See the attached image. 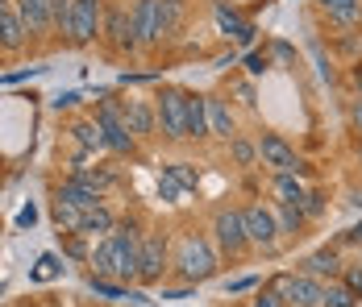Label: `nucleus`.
<instances>
[{
    "mask_svg": "<svg viewBox=\"0 0 362 307\" xmlns=\"http://www.w3.org/2000/svg\"><path fill=\"white\" fill-rule=\"evenodd\" d=\"M229 158H233L238 167H250L254 158H258V145L242 141V137H233V141H229Z\"/></svg>",
    "mask_w": 362,
    "mask_h": 307,
    "instance_id": "obj_32",
    "label": "nucleus"
},
{
    "mask_svg": "<svg viewBox=\"0 0 362 307\" xmlns=\"http://www.w3.org/2000/svg\"><path fill=\"white\" fill-rule=\"evenodd\" d=\"M246 71H250V75H267V71H271V54H267V50H250V54H246Z\"/></svg>",
    "mask_w": 362,
    "mask_h": 307,
    "instance_id": "obj_34",
    "label": "nucleus"
},
{
    "mask_svg": "<svg viewBox=\"0 0 362 307\" xmlns=\"http://www.w3.org/2000/svg\"><path fill=\"white\" fill-rule=\"evenodd\" d=\"M271 50H275V59H284V63H291V59H296V54H291V46H284V42H275Z\"/></svg>",
    "mask_w": 362,
    "mask_h": 307,
    "instance_id": "obj_42",
    "label": "nucleus"
},
{
    "mask_svg": "<svg viewBox=\"0 0 362 307\" xmlns=\"http://www.w3.org/2000/svg\"><path fill=\"white\" fill-rule=\"evenodd\" d=\"M350 125H354V129L362 133V96H358L354 104H350Z\"/></svg>",
    "mask_w": 362,
    "mask_h": 307,
    "instance_id": "obj_40",
    "label": "nucleus"
},
{
    "mask_svg": "<svg viewBox=\"0 0 362 307\" xmlns=\"http://www.w3.org/2000/svg\"><path fill=\"white\" fill-rule=\"evenodd\" d=\"M358 158H362V145H358Z\"/></svg>",
    "mask_w": 362,
    "mask_h": 307,
    "instance_id": "obj_48",
    "label": "nucleus"
},
{
    "mask_svg": "<svg viewBox=\"0 0 362 307\" xmlns=\"http://www.w3.org/2000/svg\"><path fill=\"white\" fill-rule=\"evenodd\" d=\"M213 17H217V30H221V34L229 37V42H238V46H250L254 34H258L250 17H242L229 0H217V4H213Z\"/></svg>",
    "mask_w": 362,
    "mask_h": 307,
    "instance_id": "obj_13",
    "label": "nucleus"
},
{
    "mask_svg": "<svg viewBox=\"0 0 362 307\" xmlns=\"http://www.w3.org/2000/svg\"><path fill=\"white\" fill-rule=\"evenodd\" d=\"M100 34L109 37V46L117 54H134L138 50V30H134V13L129 8H112L105 17V30Z\"/></svg>",
    "mask_w": 362,
    "mask_h": 307,
    "instance_id": "obj_12",
    "label": "nucleus"
},
{
    "mask_svg": "<svg viewBox=\"0 0 362 307\" xmlns=\"http://www.w3.org/2000/svg\"><path fill=\"white\" fill-rule=\"evenodd\" d=\"M341 245H362V224H354V229H346V237H341Z\"/></svg>",
    "mask_w": 362,
    "mask_h": 307,
    "instance_id": "obj_41",
    "label": "nucleus"
},
{
    "mask_svg": "<svg viewBox=\"0 0 362 307\" xmlns=\"http://www.w3.org/2000/svg\"><path fill=\"white\" fill-rule=\"evenodd\" d=\"M112 224H117V216L100 204V207H92V212L83 216V229H79V233H83V237H96V233H100V237H109Z\"/></svg>",
    "mask_w": 362,
    "mask_h": 307,
    "instance_id": "obj_24",
    "label": "nucleus"
},
{
    "mask_svg": "<svg viewBox=\"0 0 362 307\" xmlns=\"http://www.w3.org/2000/svg\"><path fill=\"white\" fill-rule=\"evenodd\" d=\"M250 307H291V303L279 295V291H275V287H271V291H258V299H254Z\"/></svg>",
    "mask_w": 362,
    "mask_h": 307,
    "instance_id": "obj_35",
    "label": "nucleus"
},
{
    "mask_svg": "<svg viewBox=\"0 0 362 307\" xmlns=\"http://www.w3.org/2000/svg\"><path fill=\"white\" fill-rule=\"evenodd\" d=\"M350 83L358 88V96H362V63H354V67H350Z\"/></svg>",
    "mask_w": 362,
    "mask_h": 307,
    "instance_id": "obj_45",
    "label": "nucleus"
},
{
    "mask_svg": "<svg viewBox=\"0 0 362 307\" xmlns=\"http://www.w3.org/2000/svg\"><path fill=\"white\" fill-rule=\"evenodd\" d=\"M350 204H354V207H362V191H354V195H350Z\"/></svg>",
    "mask_w": 362,
    "mask_h": 307,
    "instance_id": "obj_46",
    "label": "nucleus"
},
{
    "mask_svg": "<svg viewBox=\"0 0 362 307\" xmlns=\"http://www.w3.org/2000/svg\"><path fill=\"white\" fill-rule=\"evenodd\" d=\"M250 287H254V278H233V282H229L233 295H238V291H250Z\"/></svg>",
    "mask_w": 362,
    "mask_h": 307,
    "instance_id": "obj_43",
    "label": "nucleus"
},
{
    "mask_svg": "<svg viewBox=\"0 0 362 307\" xmlns=\"http://www.w3.org/2000/svg\"><path fill=\"white\" fill-rule=\"evenodd\" d=\"M0 4H8V0H0Z\"/></svg>",
    "mask_w": 362,
    "mask_h": 307,
    "instance_id": "obj_49",
    "label": "nucleus"
},
{
    "mask_svg": "<svg viewBox=\"0 0 362 307\" xmlns=\"http://www.w3.org/2000/svg\"><path fill=\"white\" fill-rule=\"evenodd\" d=\"M50 212H54V224H59L63 233H79V229H83V216H88L83 207L67 204V200H59V195H54V204H50Z\"/></svg>",
    "mask_w": 362,
    "mask_h": 307,
    "instance_id": "obj_23",
    "label": "nucleus"
},
{
    "mask_svg": "<svg viewBox=\"0 0 362 307\" xmlns=\"http://www.w3.org/2000/svg\"><path fill=\"white\" fill-rule=\"evenodd\" d=\"M125 129L138 137V141L154 137V129H158V112H154V104H146V100H125Z\"/></svg>",
    "mask_w": 362,
    "mask_h": 307,
    "instance_id": "obj_15",
    "label": "nucleus"
},
{
    "mask_svg": "<svg viewBox=\"0 0 362 307\" xmlns=\"http://www.w3.org/2000/svg\"><path fill=\"white\" fill-rule=\"evenodd\" d=\"M242 220H246V237H250L254 249H275L279 241V224H275V212L262 204L242 207Z\"/></svg>",
    "mask_w": 362,
    "mask_h": 307,
    "instance_id": "obj_11",
    "label": "nucleus"
},
{
    "mask_svg": "<svg viewBox=\"0 0 362 307\" xmlns=\"http://www.w3.org/2000/svg\"><path fill=\"white\" fill-rule=\"evenodd\" d=\"M105 30V0H71V21H67V46H92Z\"/></svg>",
    "mask_w": 362,
    "mask_h": 307,
    "instance_id": "obj_5",
    "label": "nucleus"
},
{
    "mask_svg": "<svg viewBox=\"0 0 362 307\" xmlns=\"http://www.w3.org/2000/svg\"><path fill=\"white\" fill-rule=\"evenodd\" d=\"M154 112H158V129L171 141H187V92L183 88H163L154 96Z\"/></svg>",
    "mask_w": 362,
    "mask_h": 307,
    "instance_id": "obj_6",
    "label": "nucleus"
},
{
    "mask_svg": "<svg viewBox=\"0 0 362 307\" xmlns=\"http://www.w3.org/2000/svg\"><path fill=\"white\" fill-rule=\"evenodd\" d=\"M321 307H358V295L346 282H329L325 295H321Z\"/></svg>",
    "mask_w": 362,
    "mask_h": 307,
    "instance_id": "obj_27",
    "label": "nucleus"
},
{
    "mask_svg": "<svg viewBox=\"0 0 362 307\" xmlns=\"http://www.w3.org/2000/svg\"><path fill=\"white\" fill-rule=\"evenodd\" d=\"M242 4H262V0H242Z\"/></svg>",
    "mask_w": 362,
    "mask_h": 307,
    "instance_id": "obj_47",
    "label": "nucleus"
},
{
    "mask_svg": "<svg viewBox=\"0 0 362 307\" xmlns=\"http://www.w3.org/2000/svg\"><path fill=\"white\" fill-rule=\"evenodd\" d=\"M142 229L138 220H117L109 237H100V245L92 249L88 266L100 278H112V282H134L138 278V253H142Z\"/></svg>",
    "mask_w": 362,
    "mask_h": 307,
    "instance_id": "obj_1",
    "label": "nucleus"
},
{
    "mask_svg": "<svg viewBox=\"0 0 362 307\" xmlns=\"http://www.w3.org/2000/svg\"><path fill=\"white\" fill-rule=\"evenodd\" d=\"M171 266V253H167V237L163 233H146L142 237V253H138V287H154L163 282V274Z\"/></svg>",
    "mask_w": 362,
    "mask_h": 307,
    "instance_id": "obj_8",
    "label": "nucleus"
},
{
    "mask_svg": "<svg viewBox=\"0 0 362 307\" xmlns=\"http://www.w3.org/2000/svg\"><path fill=\"white\" fill-rule=\"evenodd\" d=\"M71 104H79V92H67V96H59V100H54V108H71Z\"/></svg>",
    "mask_w": 362,
    "mask_h": 307,
    "instance_id": "obj_44",
    "label": "nucleus"
},
{
    "mask_svg": "<svg viewBox=\"0 0 362 307\" xmlns=\"http://www.w3.org/2000/svg\"><path fill=\"white\" fill-rule=\"evenodd\" d=\"M158 195H163L167 204H180V195H187V191H183V187H180V183H175L167 171H163V179H158Z\"/></svg>",
    "mask_w": 362,
    "mask_h": 307,
    "instance_id": "obj_33",
    "label": "nucleus"
},
{
    "mask_svg": "<svg viewBox=\"0 0 362 307\" xmlns=\"http://www.w3.org/2000/svg\"><path fill=\"white\" fill-rule=\"evenodd\" d=\"M341 270H346V266H341L337 245H321L317 253H308V258H304V274H313V278H329V282H333Z\"/></svg>",
    "mask_w": 362,
    "mask_h": 307,
    "instance_id": "obj_17",
    "label": "nucleus"
},
{
    "mask_svg": "<svg viewBox=\"0 0 362 307\" xmlns=\"http://www.w3.org/2000/svg\"><path fill=\"white\" fill-rule=\"evenodd\" d=\"M175 270H180V278L187 287L209 282V278L217 274V249L200 237V233H183L180 253H175Z\"/></svg>",
    "mask_w": 362,
    "mask_h": 307,
    "instance_id": "obj_3",
    "label": "nucleus"
},
{
    "mask_svg": "<svg viewBox=\"0 0 362 307\" xmlns=\"http://www.w3.org/2000/svg\"><path fill=\"white\" fill-rule=\"evenodd\" d=\"M71 133L83 150H105V133H100V121H96V116H92V121H75Z\"/></svg>",
    "mask_w": 362,
    "mask_h": 307,
    "instance_id": "obj_25",
    "label": "nucleus"
},
{
    "mask_svg": "<svg viewBox=\"0 0 362 307\" xmlns=\"http://www.w3.org/2000/svg\"><path fill=\"white\" fill-rule=\"evenodd\" d=\"M275 195H279V204H288V207H304V200H308L300 174H275Z\"/></svg>",
    "mask_w": 362,
    "mask_h": 307,
    "instance_id": "obj_22",
    "label": "nucleus"
},
{
    "mask_svg": "<svg viewBox=\"0 0 362 307\" xmlns=\"http://www.w3.org/2000/svg\"><path fill=\"white\" fill-rule=\"evenodd\" d=\"M233 96H238V100L246 104V108H254V83H246V79H242V83H233Z\"/></svg>",
    "mask_w": 362,
    "mask_h": 307,
    "instance_id": "obj_38",
    "label": "nucleus"
},
{
    "mask_svg": "<svg viewBox=\"0 0 362 307\" xmlns=\"http://www.w3.org/2000/svg\"><path fill=\"white\" fill-rule=\"evenodd\" d=\"M17 13H21V21H25V34L34 37H46L54 34L50 30V0H17Z\"/></svg>",
    "mask_w": 362,
    "mask_h": 307,
    "instance_id": "obj_16",
    "label": "nucleus"
},
{
    "mask_svg": "<svg viewBox=\"0 0 362 307\" xmlns=\"http://www.w3.org/2000/svg\"><path fill=\"white\" fill-rule=\"evenodd\" d=\"M167 174L180 183L183 191H196V187H200V171H196L192 162H171V167H167Z\"/></svg>",
    "mask_w": 362,
    "mask_h": 307,
    "instance_id": "obj_29",
    "label": "nucleus"
},
{
    "mask_svg": "<svg viewBox=\"0 0 362 307\" xmlns=\"http://www.w3.org/2000/svg\"><path fill=\"white\" fill-rule=\"evenodd\" d=\"M192 137H209V96L187 92V141Z\"/></svg>",
    "mask_w": 362,
    "mask_h": 307,
    "instance_id": "obj_20",
    "label": "nucleus"
},
{
    "mask_svg": "<svg viewBox=\"0 0 362 307\" xmlns=\"http://www.w3.org/2000/svg\"><path fill=\"white\" fill-rule=\"evenodd\" d=\"M209 133H213V137H225V141H233V137H238L233 112H229V104L221 100V96H209Z\"/></svg>",
    "mask_w": 362,
    "mask_h": 307,
    "instance_id": "obj_19",
    "label": "nucleus"
},
{
    "mask_svg": "<svg viewBox=\"0 0 362 307\" xmlns=\"http://www.w3.org/2000/svg\"><path fill=\"white\" fill-rule=\"evenodd\" d=\"M258 158H262V167H271L275 174H304L308 171V167L300 162V154H296L279 133H262L258 137Z\"/></svg>",
    "mask_w": 362,
    "mask_h": 307,
    "instance_id": "obj_9",
    "label": "nucleus"
},
{
    "mask_svg": "<svg viewBox=\"0 0 362 307\" xmlns=\"http://www.w3.org/2000/svg\"><path fill=\"white\" fill-rule=\"evenodd\" d=\"M59 274H63V262H59L54 253H42V258H37L34 282H50V278H59Z\"/></svg>",
    "mask_w": 362,
    "mask_h": 307,
    "instance_id": "obj_30",
    "label": "nucleus"
},
{
    "mask_svg": "<svg viewBox=\"0 0 362 307\" xmlns=\"http://www.w3.org/2000/svg\"><path fill=\"white\" fill-rule=\"evenodd\" d=\"M341 282H346V287L362 299V262H358V266H346V270H341Z\"/></svg>",
    "mask_w": 362,
    "mask_h": 307,
    "instance_id": "obj_36",
    "label": "nucleus"
},
{
    "mask_svg": "<svg viewBox=\"0 0 362 307\" xmlns=\"http://www.w3.org/2000/svg\"><path fill=\"white\" fill-rule=\"evenodd\" d=\"M213 241H217V249L225 253V258H242V253L250 249L246 220H242L238 207H221L217 216H213Z\"/></svg>",
    "mask_w": 362,
    "mask_h": 307,
    "instance_id": "obj_7",
    "label": "nucleus"
},
{
    "mask_svg": "<svg viewBox=\"0 0 362 307\" xmlns=\"http://www.w3.org/2000/svg\"><path fill=\"white\" fill-rule=\"evenodd\" d=\"M321 212H325V195H321V191H308V200H304V216H313V220H317Z\"/></svg>",
    "mask_w": 362,
    "mask_h": 307,
    "instance_id": "obj_37",
    "label": "nucleus"
},
{
    "mask_svg": "<svg viewBox=\"0 0 362 307\" xmlns=\"http://www.w3.org/2000/svg\"><path fill=\"white\" fill-rule=\"evenodd\" d=\"M275 291H279L291 307H321L325 282L313 278V274H279V278H275Z\"/></svg>",
    "mask_w": 362,
    "mask_h": 307,
    "instance_id": "obj_10",
    "label": "nucleus"
},
{
    "mask_svg": "<svg viewBox=\"0 0 362 307\" xmlns=\"http://www.w3.org/2000/svg\"><path fill=\"white\" fill-rule=\"evenodd\" d=\"M96 121H100V133H105V150L121 154V158L138 154V137L125 129V100L105 96V100L96 104Z\"/></svg>",
    "mask_w": 362,
    "mask_h": 307,
    "instance_id": "obj_4",
    "label": "nucleus"
},
{
    "mask_svg": "<svg viewBox=\"0 0 362 307\" xmlns=\"http://www.w3.org/2000/svg\"><path fill=\"white\" fill-rule=\"evenodd\" d=\"M54 195H59V200H67V204H75V207H83V212H92V207L105 204V195H100V191L83 187V183H79V179H71V174L54 187Z\"/></svg>",
    "mask_w": 362,
    "mask_h": 307,
    "instance_id": "obj_18",
    "label": "nucleus"
},
{
    "mask_svg": "<svg viewBox=\"0 0 362 307\" xmlns=\"http://www.w3.org/2000/svg\"><path fill=\"white\" fill-rule=\"evenodd\" d=\"M34 224H37V207L25 204L21 212H17V229H34Z\"/></svg>",
    "mask_w": 362,
    "mask_h": 307,
    "instance_id": "obj_39",
    "label": "nucleus"
},
{
    "mask_svg": "<svg viewBox=\"0 0 362 307\" xmlns=\"http://www.w3.org/2000/svg\"><path fill=\"white\" fill-rule=\"evenodd\" d=\"M304 207H288V204H279V212H275V224H279V233H296L300 237V229H304Z\"/></svg>",
    "mask_w": 362,
    "mask_h": 307,
    "instance_id": "obj_28",
    "label": "nucleus"
},
{
    "mask_svg": "<svg viewBox=\"0 0 362 307\" xmlns=\"http://www.w3.org/2000/svg\"><path fill=\"white\" fill-rule=\"evenodd\" d=\"M67 21H71V0H50V30L67 34Z\"/></svg>",
    "mask_w": 362,
    "mask_h": 307,
    "instance_id": "obj_31",
    "label": "nucleus"
},
{
    "mask_svg": "<svg viewBox=\"0 0 362 307\" xmlns=\"http://www.w3.org/2000/svg\"><path fill=\"white\" fill-rule=\"evenodd\" d=\"M129 13H134L138 46H158V42L175 37V30H180L183 0H138Z\"/></svg>",
    "mask_w": 362,
    "mask_h": 307,
    "instance_id": "obj_2",
    "label": "nucleus"
},
{
    "mask_svg": "<svg viewBox=\"0 0 362 307\" xmlns=\"http://www.w3.org/2000/svg\"><path fill=\"white\" fill-rule=\"evenodd\" d=\"M25 42H30V34H25V21L17 13V4H0V50L17 54Z\"/></svg>",
    "mask_w": 362,
    "mask_h": 307,
    "instance_id": "obj_14",
    "label": "nucleus"
},
{
    "mask_svg": "<svg viewBox=\"0 0 362 307\" xmlns=\"http://www.w3.org/2000/svg\"><path fill=\"white\" fill-rule=\"evenodd\" d=\"M71 179H79L83 187H92V191H100V195H105L112 183H117V174H112V171H100V167H96V171H92V167H75Z\"/></svg>",
    "mask_w": 362,
    "mask_h": 307,
    "instance_id": "obj_26",
    "label": "nucleus"
},
{
    "mask_svg": "<svg viewBox=\"0 0 362 307\" xmlns=\"http://www.w3.org/2000/svg\"><path fill=\"white\" fill-rule=\"evenodd\" d=\"M317 8L329 13V21H337V25H354L362 17V0H317Z\"/></svg>",
    "mask_w": 362,
    "mask_h": 307,
    "instance_id": "obj_21",
    "label": "nucleus"
}]
</instances>
